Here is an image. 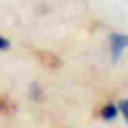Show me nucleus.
I'll use <instances>...</instances> for the list:
<instances>
[{
  "mask_svg": "<svg viewBox=\"0 0 128 128\" xmlns=\"http://www.w3.org/2000/svg\"><path fill=\"white\" fill-rule=\"evenodd\" d=\"M108 51H110V62L113 64H120L123 54L128 51V34L110 31V34H108Z\"/></svg>",
  "mask_w": 128,
  "mask_h": 128,
  "instance_id": "1",
  "label": "nucleus"
},
{
  "mask_svg": "<svg viewBox=\"0 0 128 128\" xmlns=\"http://www.w3.org/2000/svg\"><path fill=\"white\" fill-rule=\"evenodd\" d=\"M100 118L105 123H113V120H118L120 118V113H118V105L115 102H105L102 108H100Z\"/></svg>",
  "mask_w": 128,
  "mask_h": 128,
  "instance_id": "2",
  "label": "nucleus"
},
{
  "mask_svg": "<svg viewBox=\"0 0 128 128\" xmlns=\"http://www.w3.org/2000/svg\"><path fill=\"white\" fill-rule=\"evenodd\" d=\"M28 95H31V100H34V102H44V92H41V84H38V82H31Z\"/></svg>",
  "mask_w": 128,
  "mask_h": 128,
  "instance_id": "3",
  "label": "nucleus"
},
{
  "mask_svg": "<svg viewBox=\"0 0 128 128\" xmlns=\"http://www.w3.org/2000/svg\"><path fill=\"white\" fill-rule=\"evenodd\" d=\"M115 105H118V113H120V118H123V120H126V126H128V98L118 100Z\"/></svg>",
  "mask_w": 128,
  "mask_h": 128,
  "instance_id": "4",
  "label": "nucleus"
},
{
  "mask_svg": "<svg viewBox=\"0 0 128 128\" xmlns=\"http://www.w3.org/2000/svg\"><path fill=\"white\" fill-rule=\"evenodd\" d=\"M0 51H10V38L0 36Z\"/></svg>",
  "mask_w": 128,
  "mask_h": 128,
  "instance_id": "5",
  "label": "nucleus"
},
{
  "mask_svg": "<svg viewBox=\"0 0 128 128\" xmlns=\"http://www.w3.org/2000/svg\"><path fill=\"white\" fill-rule=\"evenodd\" d=\"M0 113H5V105H3V100H0Z\"/></svg>",
  "mask_w": 128,
  "mask_h": 128,
  "instance_id": "6",
  "label": "nucleus"
}]
</instances>
